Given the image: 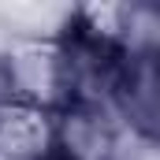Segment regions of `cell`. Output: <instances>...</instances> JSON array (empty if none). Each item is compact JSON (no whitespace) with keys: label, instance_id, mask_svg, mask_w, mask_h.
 Returning <instances> with one entry per match:
<instances>
[{"label":"cell","instance_id":"obj_1","mask_svg":"<svg viewBox=\"0 0 160 160\" xmlns=\"http://www.w3.org/2000/svg\"><path fill=\"white\" fill-rule=\"evenodd\" d=\"M8 101L60 112L75 101V63L67 38H8L0 48Z\"/></svg>","mask_w":160,"mask_h":160},{"label":"cell","instance_id":"obj_4","mask_svg":"<svg viewBox=\"0 0 160 160\" xmlns=\"http://www.w3.org/2000/svg\"><path fill=\"white\" fill-rule=\"evenodd\" d=\"M0 160H56V112L34 104H0Z\"/></svg>","mask_w":160,"mask_h":160},{"label":"cell","instance_id":"obj_3","mask_svg":"<svg viewBox=\"0 0 160 160\" xmlns=\"http://www.w3.org/2000/svg\"><path fill=\"white\" fill-rule=\"evenodd\" d=\"M112 108L127 130L160 142V52H123Z\"/></svg>","mask_w":160,"mask_h":160},{"label":"cell","instance_id":"obj_2","mask_svg":"<svg viewBox=\"0 0 160 160\" xmlns=\"http://www.w3.org/2000/svg\"><path fill=\"white\" fill-rule=\"evenodd\" d=\"M123 130L112 104L71 101L56 112V160H119Z\"/></svg>","mask_w":160,"mask_h":160}]
</instances>
